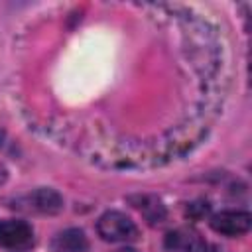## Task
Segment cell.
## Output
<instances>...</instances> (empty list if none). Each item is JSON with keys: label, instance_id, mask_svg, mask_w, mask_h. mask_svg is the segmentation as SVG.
Wrapping results in <instances>:
<instances>
[{"label": "cell", "instance_id": "cell-5", "mask_svg": "<svg viewBox=\"0 0 252 252\" xmlns=\"http://www.w3.org/2000/svg\"><path fill=\"white\" fill-rule=\"evenodd\" d=\"M30 209L43 213V215H57L63 209V197L49 187L35 189L30 195Z\"/></svg>", "mask_w": 252, "mask_h": 252}, {"label": "cell", "instance_id": "cell-9", "mask_svg": "<svg viewBox=\"0 0 252 252\" xmlns=\"http://www.w3.org/2000/svg\"><path fill=\"white\" fill-rule=\"evenodd\" d=\"M6 181V167L0 163V183H4Z\"/></svg>", "mask_w": 252, "mask_h": 252}, {"label": "cell", "instance_id": "cell-7", "mask_svg": "<svg viewBox=\"0 0 252 252\" xmlns=\"http://www.w3.org/2000/svg\"><path fill=\"white\" fill-rule=\"evenodd\" d=\"M132 203H136L134 207L146 217V220L150 224H159L165 219L163 205L158 199H154V197H138V199H132Z\"/></svg>", "mask_w": 252, "mask_h": 252}, {"label": "cell", "instance_id": "cell-2", "mask_svg": "<svg viewBox=\"0 0 252 252\" xmlns=\"http://www.w3.org/2000/svg\"><path fill=\"white\" fill-rule=\"evenodd\" d=\"M35 242L33 228L26 220L8 219L0 222V246L8 250H28Z\"/></svg>", "mask_w": 252, "mask_h": 252}, {"label": "cell", "instance_id": "cell-10", "mask_svg": "<svg viewBox=\"0 0 252 252\" xmlns=\"http://www.w3.org/2000/svg\"><path fill=\"white\" fill-rule=\"evenodd\" d=\"M114 252H136L134 248H120V250H114Z\"/></svg>", "mask_w": 252, "mask_h": 252}, {"label": "cell", "instance_id": "cell-6", "mask_svg": "<svg viewBox=\"0 0 252 252\" xmlns=\"http://www.w3.org/2000/svg\"><path fill=\"white\" fill-rule=\"evenodd\" d=\"M51 248L53 252H87L89 240L81 228H67L53 238Z\"/></svg>", "mask_w": 252, "mask_h": 252}, {"label": "cell", "instance_id": "cell-4", "mask_svg": "<svg viewBox=\"0 0 252 252\" xmlns=\"http://www.w3.org/2000/svg\"><path fill=\"white\" fill-rule=\"evenodd\" d=\"M165 248L173 252H207L209 244L191 228H177L165 236Z\"/></svg>", "mask_w": 252, "mask_h": 252}, {"label": "cell", "instance_id": "cell-8", "mask_svg": "<svg viewBox=\"0 0 252 252\" xmlns=\"http://www.w3.org/2000/svg\"><path fill=\"white\" fill-rule=\"evenodd\" d=\"M187 213L193 217V219H201L203 215H207L209 213V205L205 203H199V205H189V209H187Z\"/></svg>", "mask_w": 252, "mask_h": 252}, {"label": "cell", "instance_id": "cell-3", "mask_svg": "<svg viewBox=\"0 0 252 252\" xmlns=\"http://www.w3.org/2000/svg\"><path fill=\"white\" fill-rule=\"evenodd\" d=\"M211 228L224 236L246 234L252 226V217L248 211H220L211 217Z\"/></svg>", "mask_w": 252, "mask_h": 252}, {"label": "cell", "instance_id": "cell-1", "mask_svg": "<svg viewBox=\"0 0 252 252\" xmlns=\"http://www.w3.org/2000/svg\"><path fill=\"white\" fill-rule=\"evenodd\" d=\"M96 232L106 242H126L138 236V226L124 213L106 211L96 222Z\"/></svg>", "mask_w": 252, "mask_h": 252}]
</instances>
